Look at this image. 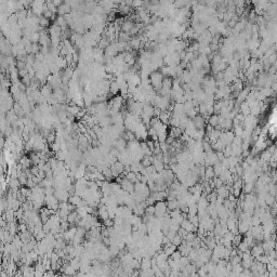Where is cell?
<instances>
[{
	"label": "cell",
	"mask_w": 277,
	"mask_h": 277,
	"mask_svg": "<svg viewBox=\"0 0 277 277\" xmlns=\"http://www.w3.org/2000/svg\"><path fill=\"white\" fill-rule=\"evenodd\" d=\"M154 208H155L154 215H156V217H158V218L165 217V213L167 210V204L164 203L163 200H159V201H157L156 206H155Z\"/></svg>",
	"instance_id": "6da1fadb"
},
{
	"label": "cell",
	"mask_w": 277,
	"mask_h": 277,
	"mask_svg": "<svg viewBox=\"0 0 277 277\" xmlns=\"http://www.w3.org/2000/svg\"><path fill=\"white\" fill-rule=\"evenodd\" d=\"M151 81L155 88L159 89L161 84H163V76L159 73H153L151 76Z\"/></svg>",
	"instance_id": "7a4b0ae2"
},
{
	"label": "cell",
	"mask_w": 277,
	"mask_h": 277,
	"mask_svg": "<svg viewBox=\"0 0 277 277\" xmlns=\"http://www.w3.org/2000/svg\"><path fill=\"white\" fill-rule=\"evenodd\" d=\"M181 226H182V229H184L186 232H193L195 229V226L194 224L192 223L189 220H183L182 223H181Z\"/></svg>",
	"instance_id": "3957f363"
},
{
	"label": "cell",
	"mask_w": 277,
	"mask_h": 277,
	"mask_svg": "<svg viewBox=\"0 0 277 277\" xmlns=\"http://www.w3.org/2000/svg\"><path fill=\"white\" fill-rule=\"evenodd\" d=\"M263 252H264V250H263V248H262V246L261 247H260V246H254L251 254H252L253 257H259V255L263 254Z\"/></svg>",
	"instance_id": "277c9868"
},
{
	"label": "cell",
	"mask_w": 277,
	"mask_h": 277,
	"mask_svg": "<svg viewBox=\"0 0 277 277\" xmlns=\"http://www.w3.org/2000/svg\"><path fill=\"white\" fill-rule=\"evenodd\" d=\"M213 177H214V170L212 169V167H208L207 171H206V178H207V180H209Z\"/></svg>",
	"instance_id": "5b68a950"
},
{
	"label": "cell",
	"mask_w": 277,
	"mask_h": 277,
	"mask_svg": "<svg viewBox=\"0 0 277 277\" xmlns=\"http://www.w3.org/2000/svg\"><path fill=\"white\" fill-rule=\"evenodd\" d=\"M209 125L212 126V127L219 125V117H217V116H212V117H211L210 121H209Z\"/></svg>",
	"instance_id": "8992f818"
}]
</instances>
